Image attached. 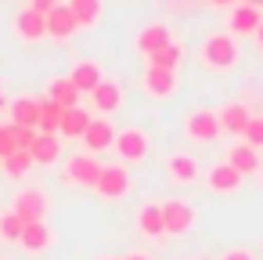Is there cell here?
Wrapping results in <instances>:
<instances>
[{"mask_svg": "<svg viewBox=\"0 0 263 260\" xmlns=\"http://www.w3.org/2000/svg\"><path fill=\"white\" fill-rule=\"evenodd\" d=\"M238 58V44L231 33H213L205 44H202V62L209 69H231Z\"/></svg>", "mask_w": 263, "mask_h": 260, "instance_id": "6da1fadb", "label": "cell"}, {"mask_svg": "<svg viewBox=\"0 0 263 260\" xmlns=\"http://www.w3.org/2000/svg\"><path fill=\"white\" fill-rule=\"evenodd\" d=\"M126 163H141L148 155V134L137 130V127H126V130H116V145H112Z\"/></svg>", "mask_w": 263, "mask_h": 260, "instance_id": "7a4b0ae2", "label": "cell"}, {"mask_svg": "<svg viewBox=\"0 0 263 260\" xmlns=\"http://www.w3.org/2000/svg\"><path fill=\"white\" fill-rule=\"evenodd\" d=\"M94 188H98L101 199H123V195L130 192V174H126V166H101Z\"/></svg>", "mask_w": 263, "mask_h": 260, "instance_id": "3957f363", "label": "cell"}, {"mask_svg": "<svg viewBox=\"0 0 263 260\" xmlns=\"http://www.w3.org/2000/svg\"><path fill=\"white\" fill-rule=\"evenodd\" d=\"M162 220H166V235H184L195 224V210L180 199H166L162 202Z\"/></svg>", "mask_w": 263, "mask_h": 260, "instance_id": "277c9868", "label": "cell"}, {"mask_svg": "<svg viewBox=\"0 0 263 260\" xmlns=\"http://www.w3.org/2000/svg\"><path fill=\"white\" fill-rule=\"evenodd\" d=\"M187 134H191L195 141H216V137L223 134L220 116L209 112V109H195V112L187 116Z\"/></svg>", "mask_w": 263, "mask_h": 260, "instance_id": "5b68a950", "label": "cell"}, {"mask_svg": "<svg viewBox=\"0 0 263 260\" xmlns=\"http://www.w3.org/2000/svg\"><path fill=\"white\" fill-rule=\"evenodd\" d=\"M22 224H33V220H44V213H47V199H44V192H18L15 195V210H11Z\"/></svg>", "mask_w": 263, "mask_h": 260, "instance_id": "8992f818", "label": "cell"}, {"mask_svg": "<svg viewBox=\"0 0 263 260\" xmlns=\"http://www.w3.org/2000/svg\"><path fill=\"white\" fill-rule=\"evenodd\" d=\"M98 174H101V163H98L94 155H72V159L65 163V177H69L72 184L94 188V184H98Z\"/></svg>", "mask_w": 263, "mask_h": 260, "instance_id": "52a82bcc", "label": "cell"}, {"mask_svg": "<svg viewBox=\"0 0 263 260\" xmlns=\"http://www.w3.org/2000/svg\"><path fill=\"white\" fill-rule=\"evenodd\" d=\"M15 33L22 37V40H44L47 37V15H40V11H33V8H26V11H18L15 15Z\"/></svg>", "mask_w": 263, "mask_h": 260, "instance_id": "ba28073f", "label": "cell"}, {"mask_svg": "<svg viewBox=\"0 0 263 260\" xmlns=\"http://www.w3.org/2000/svg\"><path fill=\"white\" fill-rule=\"evenodd\" d=\"M76 29H80V26H76L69 4H58L54 11H47V37H54V40H69Z\"/></svg>", "mask_w": 263, "mask_h": 260, "instance_id": "9c48e42d", "label": "cell"}, {"mask_svg": "<svg viewBox=\"0 0 263 260\" xmlns=\"http://www.w3.org/2000/svg\"><path fill=\"white\" fill-rule=\"evenodd\" d=\"M83 145H87L90 152H105V148H112V145H116V130H112V123H108V119H90V127L83 130Z\"/></svg>", "mask_w": 263, "mask_h": 260, "instance_id": "30bf717a", "label": "cell"}, {"mask_svg": "<svg viewBox=\"0 0 263 260\" xmlns=\"http://www.w3.org/2000/svg\"><path fill=\"white\" fill-rule=\"evenodd\" d=\"M259 8H252V4H238L234 11H231V37H249V33H256L259 29Z\"/></svg>", "mask_w": 263, "mask_h": 260, "instance_id": "8fae6325", "label": "cell"}, {"mask_svg": "<svg viewBox=\"0 0 263 260\" xmlns=\"http://www.w3.org/2000/svg\"><path fill=\"white\" fill-rule=\"evenodd\" d=\"M144 87H148V94H155V98H170V94L177 91V73H173V69H152V65H148Z\"/></svg>", "mask_w": 263, "mask_h": 260, "instance_id": "7c38bea8", "label": "cell"}, {"mask_svg": "<svg viewBox=\"0 0 263 260\" xmlns=\"http://www.w3.org/2000/svg\"><path fill=\"white\" fill-rule=\"evenodd\" d=\"M90 98H94V109H98V112H116L119 101H123V91H119L116 80H101V83L90 91Z\"/></svg>", "mask_w": 263, "mask_h": 260, "instance_id": "4fadbf2b", "label": "cell"}, {"mask_svg": "<svg viewBox=\"0 0 263 260\" xmlns=\"http://www.w3.org/2000/svg\"><path fill=\"white\" fill-rule=\"evenodd\" d=\"M227 163H231L241 177H249V174H256V170H259V152H256L252 145H231Z\"/></svg>", "mask_w": 263, "mask_h": 260, "instance_id": "5bb4252c", "label": "cell"}, {"mask_svg": "<svg viewBox=\"0 0 263 260\" xmlns=\"http://www.w3.org/2000/svg\"><path fill=\"white\" fill-rule=\"evenodd\" d=\"M18 246H22V249H29V253L47 249V246H51V228H47L44 220L26 224V228H22V235H18Z\"/></svg>", "mask_w": 263, "mask_h": 260, "instance_id": "9a60e30c", "label": "cell"}, {"mask_svg": "<svg viewBox=\"0 0 263 260\" xmlns=\"http://www.w3.org/2000/svg\"><path fill=\"white\" fill-rule=\"evenodd\" d=\"M11 123L15 127H40V101L36 98H18L11 101Z\"/></svg>", "mask_w": 263, "mask_h": 260, "instance_id": "2e32d148", "label": "cell"}, {"mask_svg": "<svg viewBox=\"0 0 263 260\" xmlns=\"http://www.w3.org/2000/svg\"><path fill=\"white\" fill-rule=\"evenodd\" d=\"M205 184H209L213 192H234V188L241 184V174H238L231 163H220V166H213V170L205 174Z\"/></svg>", "mask_w": 263, "mask_h": 260, "instance_id": "e0dca14e", "label": "cell"}, {"mask_svg": "<svg viewBox=\"0 0 263 260\" xmlns=\"http://www.w3.org/2000/svg\"><path fill=\"white\" fill-rule=\"evenodd\" d=\"M69 80H72V87H76L80 94H90V91H94L105 76H101V69H98L94 62H80V65L69 73Z\"/></svg>", "mask_w": 263, "mask_h": 260, "instance_id": "ac0fdd59", "label": "cell"}, {"mask_svg": "<svg viewBox=\"0 0 263 260\" xmlns=\"http://www.w3.org/2000/svg\"><path fill=\"white\" fill-rule=\"evenodd\" d=\"M216 116H220V127H223V130H231V134H238V137H241V130H245V127H249V119H252L249 105H238V101H234V105H227V109H220Z\"/></svg>", "mask_w": 263, "mask_h": 260, "instance_id": "d6986e66", "label": "cell"}, {"mask_svg": "<svg viewBox=\"0 0 263 260\" xmlns=\"http://www.w3.org/2000/svg\"><path fill=\"white\" fill-rule=\"evenodd\" d=\"M90 127V112L87 109H65L62 112V123H58V134H65V137H83V130Z\"/></svg>", "mask_w": 263, "mask_h": 260, "instance_id": "ffe728a7", "label": "cell"}, {"mask_svg": "<svg viewBox=\"0 0 263 260\" xmlns=\"http://www.w3.org/2000/svg\"><path fill=\"white\" fill-rule=\"evenodd\" d=\"M29 155H33V163H54L58 155H62V145H58V134H36V141L29 145Z\"/></svg>", "mask_w": 263, "mask_h": 260, "instance_id": "44dd1931", "label": "cell"}, {"mask_svg": "<svg viewBox=\"0 0 263 260\" xmlns=\"http://www.w3.org/2000/svg\"><path fill=\"white\" fill-rule=\"evenodd\" d=\"M137 224H141V231H144L148 238H159V235H166V220H162V202H148V206L141 210Z\"/></svg>", "mask_w": 263, "mask_h": 260, "instance_id": "7402d4cb", "label": "cell"}, {"mask_svg": "<svg viewBox=\"0 0 263 260\" xmlns=\"http://www.w3.org/2000/svg\"><path fill=\"white\" fill-rule=\"evenodd\" d=\"M166 44H173V40H170V29H166L162 22H155V26L141 29V37H137V47H141L144 55H155V51H159V47H166Z\"/></svg>", "mask_w": 263, "mask_h": 260, "instance_id": "603a6c76", "label": "cell"}, {"mask_svg": "<svg viewBox=\"0 0 263 260\" xmlns=\"http://www.w3.org/2000/svg\"><path fill=\"white\" fill-rule=\"evenodd\" d=\"M170 174H173V181L191 184V181H198V159H195V155L177 152V155H170Z\"/></svg>", "mask_w": 263, "mask_h": 260, "instance_id": "cb8c5ba5", "label": "cell"}, {"mask_svg": "<svg viewBox=\"0 0 263 260\" xmlns=\"http://www.w3.org/2000/svg\"><path fill=\"white\" fill-rule=\"evenodd\" d=\"M69 11H72L76 26L87 29V26H94L101 19V0H69Z\"/></svg>", "mask_w": 263, "mask_h": 260, "instance_id": "d4e9b609", "label": "cell"}, {"mask_svg": "<svg viewBox=\"0 0 263 260\" xmlns=\"http://www.w3.org/2000/svg\"><path fill=\"white\" fill-rule=\"evenodd\" d=\"M47 98H51V101H58L62 109H76V105H80V91L72 87V80H69V76L54 80V83H51V94H47Z\"/></svg>", "mask_w": 263, "mask_h": 260, "instance_id": "484cf974", "label": "cell"}, {"mask_svg": "<svg viewBox=\"0 0 263 260\" xmlns=\"http://www.w3.org/2000/svg\"><path fill=\"white\" fill-rule=\"evenodd\" d=\"M62 112H65V109H62L58 101H51V98H44V101H40V127H36V130H40V134H58V123H62Z\"/></svg>", "mask_w": 263, "mask_h": 260, "instance_id": "4316f807", "label": "cell"}, {"mask_svg": "<svg viewBox=\"0 0 263 260\" xmlns=\"http://www.w3.org/2000/svg\"><path fill=\"white\" fill-rule=\"evenodd\" d=\"M180 55H184V51H180L177 44H166V47H159L155 55H148V65H152V69H173V73H177Z\"/></svg>", "mask_w": 263, "mask_h": 260, "instance_id": "83f0119b", "label": "cell"}, {"mask_svg": "<svg viewBox=\"0 0 263 260\" xmlns=\"http://www.w3.org/2000/svg\"><path fill=\"white\" fill-rule=\"evenodd\" d=\"M4 163V170H8V177H22V174H29L33 170V155L26 152V148H18V152H11L8 159H0Z\"/></svg>", "mask_w": 263, "mask_h": 260, "instance_id": "f1b7e54d", "label": "cell"}, {"mask_svg": "<svg viewBox=\"0 0 263 260\" xmlns=\"http://www.w3.org/2000/svg\"><path fill=\"white\" fill-rule=\"evenodd\" d=\"M22 228H26V224H22L15 213H0V238H8V242H18Z\"/></svg>", "mask_w": 263, "mask_h": 260, "instance_id": "f546056e", "label": "cell"}, {"mask_svg": "<svg viewBox=\"0 0 263 260\" xmlns=\"http://www.w3.org/2000/svg\"><path fill=\"white\" fill-rule=\"evenodd\" d=\"M241 137H245V145H252V148L259 152V148H263V116H252L249 127L241 130Z\"/></svg>", "mask_w": 263, "mask_h": 260, "instance_id": "4dcf8cb0", "label": "cell"}, {"mask_svg": "<svg viewBox=\"0 0 263 260\" xmlns=\"http://www.w3.org/2000/svg\"><path fill=\"white\" fill-rule=\"evenodd\" d=\"M11 152H18V141H15V123L0 127V159H8Z\"/></svg>", "mask_w": 263, "mask_h": 260, "instance_id": "1f68e13d", "label": "cell"}, {"mask_svg": "<svg viewBox=\"0 0 263 260\" xmlns=\"http://www.w3.org/2000/svg\"><path fill=\"white\" fill-rule=\"evenodd\" d=\"M36 134H40V130H33V127H15V141H18V148L29 152V145L36 141Z\"/></svg>", "mask_w": 263, "mask_h": 260, "instance_id": "d6a6232c", "label": "cell"}, {"mask_svg": "<svg viewBox=\"0 0 263 260\" xmlns=\"http://www.w3.org/2000/svg\"><path fill=\"white\" fill-rule=\"evenodd\" d=\"M58 4H62V0H29V8H33V11H40V15H47V11H54Z\"/></svg>", "mask_w": 263, "mask_h": 260, "instance_id": "836d02e7", "label": "cell"}, {"mask_svg": "<svg viewBox=\"0 0 263 260\" xmlns=\"http://www.w3.org/2000/svg\"><path fill=\"white\" fill-rule=\"evenodd\" d=\"M220 260H256V256H252L249 249H227V253H223Z\"/></svg>", "mask_w": 263, "mask_h": 260, "instance_id": "e575fe53", "label": "cell"}, {"mask_svg": "<svg viewBox=\"0 0 263 260\" xmlns=\"http://www.w3.org/2000/svg\"><path fill=\"white\" fill-rule=\"evenodd\" d=\"M256 40H259V47H263V22H259V29H256Z\"/></svg>", "mask_w": 263, "mask_h": 260, "instance_id": "d590c367", "label": "cell"}, {"mask_svg": "<svg viewBox=\"0 0 263 260\" xmlns=\"http://www.w3.org/2000/svg\"><path fill=\"white\" fill-rule=\"evenodd\" d=\"M126 260H148V256H144V253H134V256H126Z\"/></svg>", "mask_w": 263, "mask_h": 260, "instance_id": "8d00e7d4", "label": "cell"}, {"mask_svg": "<svg viewBox=\"0 0 263 260\" xmlns=\"http://www.w3.org/2000/svg\"><path fill=\"white\" fill-rule=\"evenodd\" d=\"M213 4H220V8H227V4H234V0H213Z\"/></svg>", "mask_w": 263, "mask_h": 260, "instance_id": "74e56055", "label": "cell"}, {"mask_svg": "<svg viewBox=\"0 0 263 260\" xmlns=\"http://www.w3.org/2000/svg\"><path fill=\"white\" fill-rule=\"evenodd\" d=\"M245 4H252V8H263V0H245Z\"/></svg>", "mask_w": 263, "mask_h": 260, "instance_id": "f35d334b", "label": "cell"}, {"mask_svg": "<svg viewBox=\"0 0 263 260\" xmlns=\"http://www.w3.org/2000/svg\"><path fill=\"white\" fill-rule=\"evenodd\" d=\"M0 105H4V87H0Z\"/></svg>", "mask_w": 263, "mask_h": 260, "instance_id": "ab89813d", "label": "cell"}, {"mask_svg": "<svg viewBox=\"0 0 263 260\" xmlns=\"http://www.w3.org/2000/svg\"><path fill=\"white\" fill-rule=\"evenodd\" d=\"M259 177H263V174H259Z\"/></svg>", "mask_w": 263, "mask_h": 260, "instance_id": "60d3db41", "label": "cell"}]
</instances>
